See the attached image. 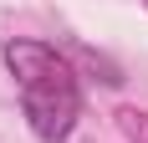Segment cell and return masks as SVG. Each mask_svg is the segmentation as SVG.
<instances>
[{
  "label": "cell",
  "instance_id": "6da1fadb",
  "mask_svg": "<svg viewBox=\"0 0 148 143\" xmlns=\"http://www.w3.org/2000/svg\"><path fill=\"white\" fill-rule=\"evenodd\" d=\"M5 67L21 87L31 133L41 143H61L82 118V87H77V72L66 67V56H56L46 41H10Z\"/></svg>",
  "mask_w": 148,
  "mask_h": 143
},
{
  "label": "cell",
  "instance_id": "7a4b0ae2",
  "mask_svg": "<svg viewBox=\"0 0 148 143\" xmlns=\"http://www.w3.org/2000/svg\"><path fill=\"white\" fill-rule=\"evenodd\" d=\"M112 118H118V133L128 143H148V113L143 107H118Z\"/></svg>",
  "mask_w": 148,
  "mask_h": 143
},
{
  "label": "cell",
  "instance_id": "3957f363",
  "mask_svg": "<svg viewBox=\"0 0 148 143\" xmlns=\"http://www.w3.org/2000/svg\"><path fill=\"white\" fill-rule=\"evenodd\" d=\"M143 5H148V0H143Z\"/></svg>",
  "mask_w": 148,
  "mask_h": 143
}]
</instances>
